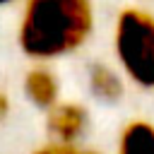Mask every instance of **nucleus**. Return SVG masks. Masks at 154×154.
<instances>
[{"mask_svg": "<svg viewBox=\"0 0 154 154\" xmlns=\"http://www.w3.org/2000/svg\"><path fill=\"white\" fill-rule=\"evenodd\" d=\"M94 31L91 0H22L17 41L26 58L53 63L77 53Z\"/></svg>", "mask_w": 154, "mask_h": 154, "instance_id": "obj_1", "label": "nucleus"}, {"mask_svg": "<svg viewBox=\"0 0 154 154\" xmlns=\"http://www.w3.org/2000/svg\"><path fill=\"white\" fill-rule=\"evenodd\" d=\"M113 60L125 82L154 91V14L144 7H123L113 22Z\"/></svg>", "mask_w": 154, "mask_h": 154, "instance_id": "obj_2", "label": "nucleus"}, {"mask_svg": "<svg viewBox=\"0 0 154 154\" xmlns=\"http://www.w3.org/2000/svg\"><path fill=\"white\" fill-rule=\"evenodd\" d=\"M46 128L55 144H82L89 130V111L77 101H58L46 111Z\"/></svg>", "mask_w": 154, "mask_h": 154, "instance_id": "obj_3", "label": "nucleus"}, {"mask_svg": "<svg viewBox=\"0 0 154 154\" xmlns=\"http://www.w3.org/2000/svg\"><path fill=\"white\" fill-rule=\"evenodd\" d=\"M22 89L24 96L41 111H48L60 101V79L46 63H36L24 72Z\"/></svg>", "mask_w": 154, "mask_h": 154, "instance_id": "obj_4", "label": "nucleus"}, {"mask_svg": "<svg viewBox=\"0 0 154 154\" xmlns=\"http://www.w3.org/2000/svg\"><path fill=\"white\" fill-rule=\"evenodd\" d=\"M87 87L89 94L101 103H118L125 96V79L118 72L116 65L108 63H94L87 72Z\"/></svg>", "mask_w": 154, "mask_h": 154, "instance_id": "obj_5", "label": "nucleus"}, {"mask_svg": "<svg viewBox=\"0 0 154 154\" xmlns=\"http://www.w3.org/2000/svg\"><path fill=\"white\" fill-rule=\"evenodd\" d=\"M116 154H154V123L144 118L128 120L118 132Z\"/></svg>", "mask_w": 154, "mask_h": 154, "instance_id": "obj_6", "label": "nucleus"}, {"mask_svg": "<svg viewBox=\"0 0 154 154\" xmlns=\"http://www.w3.org/2000/svg\"><path fill=\"white\" fill-rule=\"evenodd\" d=\"M31 154H99V152L89 149V147H82V144H55V142H48V144L34 149Z\"/></svg>", "mask_w": 154, "mask_h": 154, "instance_id": "obj_7", "label": "nucleus"}, {"mask_svg": "<svg viewBox=\"0 0 154 154\" xmlns=\"http://www.w3.org/2000/svg\"><path fill=\"white\" fill-rule=\"evenodd\" d=\"M10 108H12V103H10V96L5 94V91H0V123L10 116Z\"/></svg>", "mask_w": 154, "mask_h": 154, "instance_id": "obj_8", "label": "nucleus"}, {"mask_svg": "<svg viewBox=\"0 0 154 154\" xmlns=\"http://www.w3.org/2000/svg\"><path fill=\"white\" fill-rule=\"evenodd\" d=\"M17 0H0V7H5V5H14Z\"/></svg>", "mask_w": 154, "mask_h": 154, "instance_id": "obj_9", "label": "nucleus"}]
</instances>
